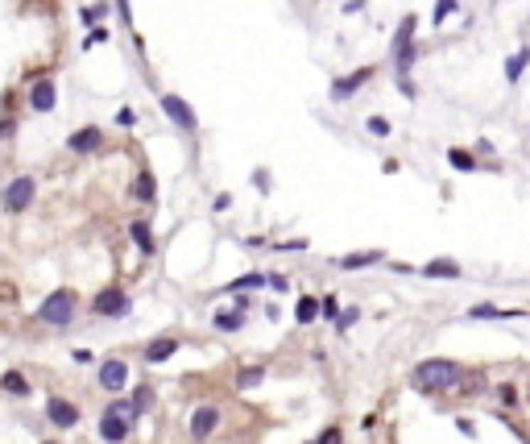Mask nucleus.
<instances>
[{
    "label": "nucleus",
    "mask_w": 530,
    "mask_h": 444,
    "mask_svg": "<svg viewBox=\"0 0 530 444\" xmlns=\"http://www.w3.org/2000/svg\"><path fill=\"white\" fill-rule=\"evenodd\" d=\"M71 357H75V361H79V366H92V353H87V349H75Z\"/></svg>",
    "instance_id": "nucleus-43"
},
{
    "label": "nucleus",
    "mask_w": 530,
    "mask_h": 444,
    "mask_svg": "<svg viewBox=\"0 0 530 444\" xmlns=\"http://www.w3.org/2000/svg\"><path fill=\"white\" fill-rule=\"evenodd\" d=\"M319 312L328 316V320H340V303H336V295H328L323 303H319Z\"/></svg>",
    "instance_id": "nucleus-33"
},
{
    "label": "nucleus",
    "mask_w": 530,
    "mask_h": 444,
    "mask_svg": "<svg viewBox=\"0 0 530 444\" xmlns=\"http://www.w3.org/2000/svg\"><path fill=\"white\" fill-rule=\"evenodd\" d=\"M423 278H460V262H452V258H435V262L423 266Z\"/></svg>",
    "instance_id": "nucleus-17"
},
{
    "label": "nucleus",
    "mask_w": 530,
    "mask_h": 444,
    "mask_svg": "<svg viewBox=\"0 0 530 444\" xmlns=\"http://www.w3.org/2000/svg\"><path fill=\"white\" fill-rule=\"evenodd\" d=\"M261 378H265V370H261V366H244V370H241V378H237V382H241L244 391H249V386H257Z\"/></svg>",
    "instance_id": "nucleus-31"
},
{
    "label": "nucleus",
    "mask_w": 530,
    "mask_h": 444,
    "mask_svg": "<svg viewBox=\"0 0 530 444\" xmlns=\"http://www.w3.org/2000/svg\"><path fill=\"white\" fill-rule=\"evenodd\" d=\"M357 320H361V312H357V307H352V312H340V328H352V324H357Z\"/></svg>",
    "instance_id": "nucleus-37"
},
{
    "label": "nucleus",
    "mask_w": 530,
    "mask_h": 444,
    "mask_svg": "<svg viewBox=\"0 0 530 444\" xmlns=\"http://www.w3.org/2000/svg\"><path fill=\"white\" fill-rule=\"evenodd\" d=\"M129 237H133V245L141 249V253H153V228L145 221H133L129 224Z\"/></svg>",
    "instance_id": "nucleus-18"
},
{
    "label": "nucleus",
    "mask_w": 530,
    "mask_h": 444,
    "mask_svg": "<svg viewBox=\"0 0 530 444\" xmlns=\"http://www.w3.org/2000/svg\"><path fill=\"white\" fill-rule=\"evenodd\" d=\"M414 29H418V17L406 13V17L398 21V29H394V46H398V42H414Z\"/></svg>",
    "instance_id": "nucleus-24"
},
{
    "label": "nucleus",
    "mask_w": 530,
    "mask_h": 444,
    "mask_svg": "<svg viewBox=\"0 0 530 444\" xmlns=\"http://www.w3.org/2000/svg\"><path fill=\"white\" fill-rule=\"evenodd\" d=\"M99 142H104V133H99L96 125H83V129H75L71 137H67V149L71 154H96Z\"/></svg>",
    "instance_id": "nucleus-12"
},
{
    "label": "nucleus",
    "mask_w": 530,
    "mask_h": 444,
    "mask_svg": "<svg viewBox=\"0 0 530 444\" xmlns=\"http://www.w3.org/2000/svg\"><path fill=\"white\" fill-rule=\"evenodd\" d=\"M265 282H269V274L253 270V274H244V278H237V282H228L224 291H257V287H265Z\"/></svg>",
    "instance_id": "nucleus-22"
},
{
    "label": "nucleus",
    "mask_w": 530,
    "mask_h": 444,
    "mask_svg": "<svg viewBox=\"0 0 530 444\" xmlns=\"http://www.w3.org/2000/svg\"><path fill=\"white\" fill-rule=\"evenodd\" d=\"M410 382H414V391H423V395H443V391H456L460 382H464V370H460L456 361H448V357H431V361H418V366H414Z\"/></svg>",
    "instance_id": "nucleus-1"
},
{
    "label": "nucleus",
    "mask_w": 530,
    "mask_h": 444,
    "mask_svg": "<svg viewBox=\"0 0 530 444\" xmlns=\"http://www.w3.org/2000/svg\"><path fill=\"white\" fill-rule=\"evenodd\" d=\"M315 316H319V303H315L311 295H303V299H298V307H294V320H298V324H311Z\"/></svg>",
    "instance_id": "nucleus-25"
},
{
    "label": "nucleus",
    "mask_w": 530,
    "mask_h": 444,
    "mask_svg": "<svg viewBox=\"0 0 530 444\" xmlns=\"http://www.w3.org/2000/svg\"><path fill=\"white\" fill-rule=\"evenodd\" d=\"M133 196L141 199V204H153V196H158V183H153V174H149V171L137 174V183H133Z\"/></svg>",
    "instance_id": "nucleus-20"
},
{
    "label": "nucleus",
    "mask_w": 530,
    "mask_h": 444,
    "mask_svg": "<svg viewBox=\"0 0 530 444\" xmlns=\"http://www.w3.org/2000/svg\"><path fill=\"white\" fill-rule=\"evenodd\" d=\"M448 166H456V171L472 174V171H477V158H472V154H468V149L452 146V149H448Z\"/></svg>",
    "instance_id": "nucleus-21"
},
{
    "label": "nucleus",
    "mask_w": 530,
    "mask_h": 444,
    "mask_svg": "<svg viewBox=\"0 0 530 444\" xmlns=\"http://www.w3.org/2000/svg\"><path fill=\"white\" fill-rule=\"evenodd\" d=\"M278 249H286V253H303L307 241H278Z\"/></svg>",
    "instance_id": "nucleus-41"
},
{
    "label": "nucleus",
    "mask_w": 530,
    "mask_h": 444,
    "mask_svg": "<svg viewBox=\"0 0 530 444\" xmlns=\"http://www.w3.org/2000/svg\"><path fill=\"white\" fill-rule=\"evenodd\" d=\"M158 104H162V112H166L170 121L183 129V133H199V117H195V108H191V104H187L183 96H174V92H162V100H158Z\"/></svg>",
    "instance_id": "nucleus-5"
},
{
    "label": "nucleus",
    "mask_w": 530,
    "mask_h": 444,
    "mask_svg": "<svg viewBox=\"0 0 530 444\" xmlns=\"http://www.w3.org/2000/svg\"><path fill=\"white\" fill-rule=\"evenodd\" d=\"M133 416H137V407H133V403H124V398H112V403L104 407V416H99V440H104V444H121V440H129Z\"/></svg>",
    "instance_id": "nucleus-2"
},
{
    "label": "nucleus",
    "mask_w": 530,
    "mask_h": 444,
    "mask_svg": "<svg viewBox=\"0 0 530 444\" xmlns=\"http://www.w3.org/2000/svg\"><path fill=\"white\" fill-rule=\"evenodd\" d=\"M104 42H108V29H104V25H92V29L83 33V42H79V46H83V50H96V46H104Z\"/></svg>",
    "instance_id": "nucleus-29"
},
{
    "label": "nucleus",
    "mask_w": 530,
    "mask_h": 444,
    "mask_svg": "<svg viewBox=\"0 0 530 444\" xmlns=\"http://www.w3.org/2000/svg\"><path fill=\"white\" fill-rule=\"evenodd\" d=\"M452 13H460V0H435V13H431V21L435 25H443Z\"/></svg>",
    "instance_id": "nucleus-28"
},
{
    "label": "nucleus",
    "mask_w": 530,
    "mask_h": 444,
    "mask_svg": "<svg viewBox=\"0 0 530 444\" xmlns=\"http://www.w3.org/2000/svg\"><path fill=\"white\" fill-rule=\"evenodd\" d=\"M241 324H244V312H220V316H216V328H220V332H237Z\"/></svg>",
    "instance_id": "nucleus-27"
},
{
    "label": "nucleus",
    "mask_w": 530,
    "mask_h": 444,
    "mask_svg": "<svg viewBox=\"0 0 530 444\" xmlns=\"http://www.w3.org/2000/svg\"><path fill=\"white\" fill-rule=\"evenodd\" d=\"M253 183H257V191H269V171H253Z\"/></svg>",
    "instance_id": "nucleus-40"
},
{
    "label": "nucleus",
    "mask_w": 530,
    "mask_h": 444,
    "mask_svg": "<svg viewBox=\"0 0 530 444\" xmlns=\"http://www.w3.org/2000/svg\"><path fill=\"white\" fill-rule=\"evenodd\" d=\"M58 104V88H54V79L42 75V79H33V88H29V108L33 112H50Z\"/></svg>",
    "instance_id": "nucleus-8"
},
{
    "label": "nucleus",
    "mask_w": 530,
    "mask_h": 444,
    "mask_svg": "<svg viewBox=\"0 0 530 444\" xmlns=\"http://www.w3.org/2000/svg\"><path fill=\"white\" fill-rule=\"evenodd\" d=\"M398 92H402V96H406V100H414V96H418V88L410 83L406 75H398Z\"/></svg>",
    "instance_id": "nucleus-36"
},
{
    "label": "nucleus",
    "mask_w": 530,
    "mask_h": 444,
    "mask_svg": "<svg viewBox=\"0 0 530 444\" xmlns=\"http://www.w3.org/2000/svg\"><path fill=\"white\" fill-rule=\"evenodd\" d=\"M212 208H216V212H228V208H232V196H228V191H220V196H216V204H212Z\"/></svg>",
    "instance_id": "nucleus-39"
},
{
    "label": "nucleus",
    "mask_w": 530,
    "mask_h": 444,
    "mask_svg": "<svg viewBox=\"0 0 530 444\" xmlns=\"http://www.w3.org/2000/svg\"><path fill=\"white\" fill-rule=\"evenodd\" d=\"M46 420L54 423V428H63V432H67V428H75V423H79V407H75L71 398H50V403H46Z\"/></svg>",
    "instance_id": "nucleus-10"
},
{
    "label": "nucleus",
    "mask_w": 530,
    "mask_h": 444,
    "mask_svg": "<svg viewBox=\"0 0 530 444\" xmlns=\"http://www.w3.org/2000/svg\"><path fill=\"white\" fill-rule=\"evenodd\" d=\"M315 444H344V432H340V428H323V436Z\"/></svg>",
    "instance_id": "nucleus-35"
},
{
    "label": "nucleus",
    "mask_w": 530,
    "mask_h": 444,
    "mask_svg": "<svg viewBox=\"0 0 530 444\" xmlns=\"http://www.w3.org/2000/svg\"><path fill=\"white\" fill-rule=\"evenodd\" d=\"M75 303H79V295H75L71 287H63V291H54V295H46V303H42V320L50 324V328H67V324L75 320Z\"/></svg>",
    "instance_id": "nucleus-3"
},
{
    "label": "nucleus",
    "mask_w": 530,
    "mask_h": 444,
    "mask_svg": "<svg viewBox=\"0 0 530 444\" xmlns=\"http://www.w3.org/2000/svg\"><path fill=\"white\" fill-rule=\"evenodd\" d=\"M104 17H108V4H83V9H79V25H87V29L99 25Z\"/></svg>",
    "instance_id": "nucleus-23"
},
{
    "label": "nucleus",
    "mask_w": 530,
    "mask_h": 444,
    "mask_svg": "<svg viewBox=\"0 0 530 444\" xmlns=\"http://www.w3.org/2000/svg\"><path fill=\"white\" fill-rule=\"evenodd\" d=\"M33 196H38V179H33V174H17V179L4 183L0 208H4V212H25V208L33 204Z\"/></svg>",
    "instance_id": "nucleus-4"
},
{
    "label": "nucleus",
    "mask_w": 530,
    "mask_h": 444,
    "mask_svg": "<svg viewBox=\"0 0 530 444\" xmlns=\"http://www.w3.org/2000/svg\"><path fill=\"white\" fill-rule=\"evenodd\" d=\"M468 316L472 320H514V316H530L526 307H493V303H477V307H468Z\"/></svg>",
    "instance_id": "nucleus-14"
},
{
    "label": "nucleus",
    "mask_w": 530,
    "mask_h": 444,
    "mask_svg": "<svg viewBox=\"0 0 530 444\" xmlns=\"http://www.w3.org/2000/svg\"><path fill=\"white\" fill-rule=\"evenodd\" d=\"M364 129H369L373 137H389V133H394V125H389L386 117H369V121H364Z\"/></svg>",
    "instance_id": "nucleus-30"
},
{
    "label": "nucleus",
    "mask_w": 530,
    "mask_h": 444,
    "mask_svg": "<svg viewBox=\"0 0 530 444\" xmlns=\"http://www.w3.org/2000/svg\"><path fill=\"white\" fill-rule=\"evenodd\" d=\"M92 312L96 316H129V295L121 287H104L96 299H92Z\"/></svg>",
    "instance_id": "nucleus-7"
},
{
    "label": "nucleus",
    "mask_w": 530,
    "mask_h": 444,
    "mask_svg": "<svg viewBox=\"0 0 530 444\" xmlns=\"http://www.w3.org/2000/svg\"><path fill=\"white\" fill-rule=\"evenodd\" d=\"M526 67H530V46H522L518 54H509V58H506V79H509V83H518Z\"/></svg>",
    "instance_id": "nucleus-19"
},
{
    "label": "nucleus",
    "mask_w": 530,
    "mask_h": 444,
    "mask_svg": "<svg viewBox=\"0 0 530 444\" xmlns=\"http://www.w3.org/2000/svg\"><path fill=\"white\" fill-rule=\"evenodd\" d=\"M414 58H418V46H414V42H398V46H394V71H398V75H410Z\"/></svg>",
    "instance_id": "nucleus-16"
},
{
    "label": "nucleus",
    "mask_w": 530,
    "mask_h": 444,
    "mask_svg": "<svg viewBox=\"0 0 530 444\" xmlns=\"http://www.w3.org/2000/svg\"><path fill=\"white\" fill-rule=\"evenodd\" d=\"M377 75V67H361V71H352V75H344V79H332V100L336 104H344V100H352L357 92H361L364 83Z\"/></svg>",
    "instance_id": "nucleus-6"
},
{
    "label": "nucleus",
    "mask_w": 530,
    "mask_h": 444,
    "mask_svg": "<svg viewBox=\"0 0 530 444\" xmlns=\"http://www.w3.org/2000/svg\"><path fill=\"white\" fill-rule=\"evenodd\" d=\"M99 386H104V391H112V395H121L124 386H129V366H124V361H117V357H112V361H104V366H99Z\"/></svg>",
    "instance_id": "nucleus-11"
},
{
    "label": "nucleus",
    "mask_w": 530,
    "mask_h": 444,
    "mask_svg": "<svg viewBox=\"0 0 530 444\" xmlns=\"http://www.w3.org/2000/svg\"><path fill=\"white\" fill-rule=\"evenodd\" d=\"M216 423H220V407H212V403L195 407V416H191V440H207V436L216 432Z\"/></svg>",
    "instance_id": "nucleus-9"
},
{
    "label": "nucleus",
    "mask_w": 530,
    "mask_h": 444,
    "mask_svg": "<svg viewBox=\"0 0 530 444\" xmlns=\"http://www.w3.org/2000/svg\"><path fill=\"white\" fill-rule=\"evenodd\" d=\"M174 353H178V341H174V337H162V341L145 345V361H149V366H162V361H170Z\"/></svg>",
    "instance_id": "nucleus-15"
},
{
    "label": "nucleus",
    "mask_w": 530,
    "mask_h": 444,
    "mask_svg": "<svg viewBox=\"0 0 530 444\" xmlns=\"http://www.w3.org/2000/svg\"><path fill=\"white\" fill-rule=\"evenodd\" d=\"M0 386H4L9 395H29V382H25V378H21L17 370H13V374H4V378H0Z\"/></svg>",
    "instance_id": "nucleus-26"
},
{
    "label": "nucleus",
    "mask_w": 530,
    "mask_h": 444,
    "mask_svg": "<svg viewBox=\"0 0 530 444\" xmlns=\"http://www.w3.org/2000/svg\"><path fill=\"white\" fill-rule=\"evenodd\" d=\"M497 398H502L506 407H518V386H514V382H502V386H497Z\"/></svg>",
    "instance_id": "nucleus-32"
},
{
    "label": "nucleus",
    "mask_w": 530,
    "mask_h": 444,
    "mask_svg": "<svg viewBox=\"0 0 530 444\" xmlns=\"http://www.w3.org/2000/svg\"><path fill=\"white\" fill-rule=\"evenodd\" d=\"M377 262H386L382 249H364V253H344V258H336L340 270H364V266H377Z\"/></svg>",
    "instance_id": "nucleus-13"
},
{
    "label": "nucleus",
    "mask_w": 530,
    "mask_h": 444,
    "mask_svg": "<svg viewBox=\"0 0 530 444\" xmlns=\"http://www.w3.org/2000/svg\"><path fill=\"white\" fill-rule=\"evenodd\" d=\"M269 287H274V291H286V287H290L286 274H269Z\"/></svg>",
    "instance_id": "nucleus-42"
},
{
    "label": "nucleus",
    "mask_w": 530,
    "mask_h": 444,
    "mask_svg": "<svg viewBox=\"0 0 530 444\" xmlns=\"http://www.w3.org/2000/svg\"><path fill=\"white\" fill-rule=\"evenodd\" d=\"M307 444H315V440H307Z\"/></svg>",
    "instance_id": "nucleus-44"
},
{
    "label": "nucleus",
    "mask_w": 530,
    "mask_h": 444,
    "mask_svg": "<svg viewBox=\"0 0 530 444\" xmlns=\"http://www.w3.org/2000/svg\"><path fill=\"white\" fill-rule=\"evenodd\" d=\"M149 403H153V395H149V386H141V391L133 395V407H137V416H141V411L149 407Z\"/></svg>",
    "instance_id": "nucleus-34"
},
{
    "label": "nucleus",
    "mask_w": 530,
    "mask_h": 444,
    "mask_svg": "<svg viewBox=\"0 0 530 444\" xmlns=\"http://www.w3.org/2000/svg\"><path fill=\"white\" fill-rule=\"evenodd\" d=\"M13 133H17V121H13V117H4V121H0V142H4V137H13Z\"/></svg>",
    "instance_id": "nucleus-38"
}]
</instances>
